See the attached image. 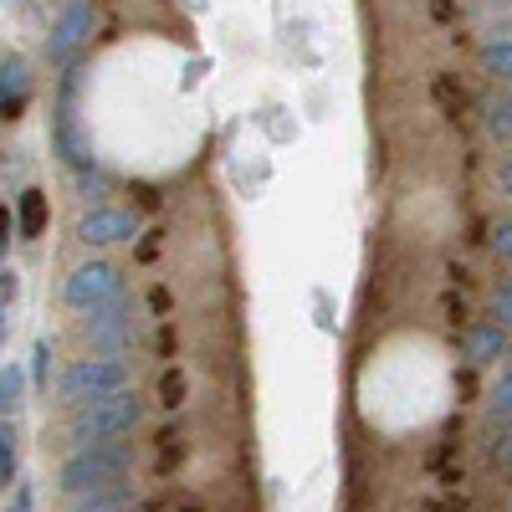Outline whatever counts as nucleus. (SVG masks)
Returning <instances> with one entry per match:
<instances>
[{
	"label": "nucleus",
	"instance_id": "obj_7",
	"mask_svg": "<svg viewBox=\"0 0 512 512\" xmlns=\"http://www.w3.org/2000/svg\"><path fill=\"white\" fill-rule=\"evenodd\" d=\"M82 333H88L98 349H108V354L128 349L134 344V303H128V297H113V303L93 308L88 318H82Z\"/></svg>",
	"mask_w": 512,
	"mask_h": 512
},
{
	"label": "nucleus",
	"instance_id": "obj_6",
	"mask_svg": "<svg viewBox=\"0 0 512 512\" xmlns=\"http://www.w3.org/2000/svg\"><path fill=\"white\" fill-rule=\"evenodd\" d=\"M93 26H98V11L88 0L62 6V16L52 21V36H47V62H77V52L93 41Z\"/></svg>",
	"mask_w": 512,
	"mask_h": 512
},
{
	"label": "nucleus",
	"instance_id": "obj_12",
	"mask_svg": "<svg viewBox=\"0 0 512 512\" xmlns=\"http://www.w3.org/2000/svg\"><path fill=\"white\" fill-rule=\"evenodd\" d=\"M67 512H134V487H103V492H88V497H72Z\"/></svg>",
	"mask_w": 512,
	"mask_h": 512
},
{
	"label": "nucleus",
	"instance_id": "obj_28",
	"mask_svg": "<svg viewBox=\"0 0 512 512\" xmlns=\"http://www.w3.org/2000/svg\"><path fill=\"white\" fill-rule=\"evenodd\" d=\"M502 425H512V410H507V415H502Z\"/></svg>",
	"mask_w": 512,
	"mask_h": 512
},
{
	"label": "nucleus",
	"instance_id": "obj_23",
	"mask_svg": "<svg viewBox=\"0 0 512 512\" xmlns=\"http://www.w3.org/2000/svg\"><path fill=\"white\" fill-rule=\"evenodd\" d=\"M16 292H21V277H16L11 267H0V308L16 303Z\"/></svg>",
	"mask_w": 512,
	"mask_h": 512
},
{
	"label": "nucleus",
	"instance_id": "obj_5",
	"mask_svg": "<svg viewBox=\"0 0 512 512\" xmlns=\"http://www.w3.org/2000/svg\"><path fill=\"white\" fill-rule=\"evenodd\" d=\"M62 297H67V308L93 313V308L113 303V297H123V272H118L113 262H98V256H93V262H82V267L67 277Z\"/></svg>",
	"mask_w": 512,
	"mask_h": 512
},
{
	"label": "nucleus",
	"instance_id": "obj_2",
	"mask_svg": "<svg viewBox=\"0 0 512 512\" xmlns=\"http://www.w3.org/2000/svg\"><path fill=\"white\" fill-rule=\"evenodd\" d=\"M144 420V400L134 390H118V395H103V400H88L67 415V436L77 446H103V441H118L128 436L134 425Z\"/></svg>",
	"mask_w": 512,
	"mask_h": 512
},
{
	"label": "nucleus",
	"instance_id": "obj_10",
	"mask_svg": "<svg viewBox=\"0 0 512 512\" xmlns=\"http://www.w3.org/2000/svg\"><path fill=\"white\" fill-rule=\"evenodd\" d=\"M507 349H512V338H507V328H497V323H477L472 333H466V359H477V364L507 359Z\"/></svg>",
	"mask_w": 512,
	"mask_h": 512
},
{
	"label": "nucleus",
	"instance_id": "obj_16",
	"mask_svg": "<svg viewBox=\"0 0 512 512\" xmlns=\"http://www.w3.org/2000/svg\"><path fill=\"white\" fill-rule=\"evenodd\" d=\"M16 420H0V487L16 482Z\"/></svg>",
	"mask_w": 512,
	"mask_h": 512
},
{
	"label": "nucleus",
	"instance_id": "obj_24",
	"mask_svg": "<svg viewBox=\"0 0 512 512\" xmlns=\"http://www.w3.org/2000/svg\"><path fill=\"white\" fill-rule=\"evenodd\" d=\"M11 231H16V221H11V205H0V251H6Z\"/></svg>",
	"mask_w": 512,
	"mask_h": 512
},
{
	"label": "nucleus",
	"instance_id": "obj_19",
	"mask_svg": "<svg viewBox=\"0 0 512 512\" xmlns=\"http://www.w3.org/2000/svg\"><path fill=\"white\" fill-rule=\"evenodd\" d=\"M487 313H492L497 328H512V282H502V287L487 297Z\"/></svg>",
	"mask_w": 512,
	"mask_h": 512
},
{
	"label": "nucleus",
	"instance_id": "obj_25",
	"mask_svg": "<svg viewBox=\"0 0 512 512\" xmlns=\"http://www.w3.org/2000/svg\"><path fill=\"white\" fill-rule=\"evenodd\" d=\"M6 512H31V487H16V497H11Z\"/></svg>",
	"mask_w": 512,
	"mask_h": 512
},
{
	"label": "nucleus",
	"instance_id": "obj_22",
	"mask_svg": "<svg viewBox=\"0 0 512 512\" xmlns=\"http://www.w3.org/2000/svg\"><path fill=\"white\" fill-rule=\"evenodd\" d=\"M492 251L502 256V262H512V221H502V226L492 231Z\"/></svg>",
	"mask_w": 512,
	"mask_h": 512
},
{
	"label": "nucleus",
	"instance_id": "obj_27",
	"mask_svg": "<svg viewBox=\"0 0 512 512\" xmlns=\"http://www.w3.org/2000/svg\"><path fill=\"white\" fill-rule=\"evenodd\" d=\"M6 333H11V318H6V308H0V344H6Z\"/></svg>",
	"mask_w": 512,
	"mask_h": 512
},
{
	"label": "nucleus",
	"instance_id": "obj_15",
	"mask_svg": "<svg viewBox=\"0 0 512 512\" xmlns=\"http://www.w3.org/2000/svg\"><path fill=\"white\" fill-rule=\"evenodd\" d=\"M487 128H492V139H502V144H512V93H502V98H487Z\"/></svg>",
	"mask_w": 512,
	"mask_h": 512
},
{
	"label": "nucleus",
	"instance_id": "obj_11",
	"mask_svg": "<svg viewBox=\"0 0 512 512\" xmlns=\"http://www.w3.org/2000/svg\"><path fill=\"white\" fill-rule=\"evenodd\" d=\"M41 231H47V195H41V190H21V200H16V236L36 241Z\"/></svg>",
	"mask_w": 512,
	"mask_h": 512
},
{
	"label": "nucleus",
	"instance_id": "obj_8",
	"mask_svg": "<svg viewBox=\"0 0 512 512\" xmlns=\"http://www.w3.org/2000/svg\"><path fill=\"white\" fill-rule=\"evenodd\" d=\"M139 236V216L134 210H113V205H98L77 221V241L82 246H118V241H134Z\"/></svg>",
	"mask_w": 512,
	"mask_h": 512
},
{
	"label": "nucleus",
	"instance_id": "obj_18",
	"mask_svg": "<svg viewBox=\"0 0 512 512\" xmlns=\"http://www.w3.org/2000/svg\"><path fill=\"white\" fill-rule=\"evenodd\" d=\"M72 180H77V195H82V200H93V195H103V190L113 185V175H108L103 164H93V169H77Z\"/></svg>",
	"mask_w": 512,
	"mask_h": 512
},
{
	"label": "nucleus",
	"instance_id": "obj_9",
	"mask_svg": "<svg viewBox=\"0 0 512 512\" xmlns=\"http://www.w3.org/2000/svg\"><path fill=\"white\" fill-rule=\"evenodd\" d=\"M31 103V67L26 57H6L0 62V118H21Z\"/></svg>",
	"mask_w": 512,
	"mask_h": 512
},
{
	"label": "nucleus",
	"instance_id": "obj_17",
	"mask_svg": "<svg viewBox=\"0 0 512 512\" xmlns=\"http://www.w3.org/2000/svg\"><path fill=\"white\" fill-rule=\"evenodd\" d=\"M31 390L36 395L52 390V344L47 338H36V349H31Z\"/></svg>",
	"mask_w": 512,
	"mask_h": 512
},
{
	"label": "nucleus",
	"instance_id": "obj_1",
	"mask_svg": "<svg viewBox=\"0 0 512 512\" xmlns=\"http://www.w3.org/2000/svg\"><path fill=\"white\" fill-rule=\"evenodd\" d=\"M128 466H134V451L123 441H103V446H77L62 466H57V487L67 497H88L103 487H123Z\"/></svg>",
	"mask_w": 512,
	"mask_h": 512
},
{
	"label": "nucleus",
	"instance_id": "obj_4",
	"mask_svg": "<svg viewBox=\"0 0 512 512\" xmlns=\"http://www.w3.org/2000/svg\"><path fill=\"white\" fill-rule=\"evenodd\" d=\"M77 88H82V67H67V82H62V98H57V113H52V149L62 154V164L72 169H93L98 154H93V139L77 118Z\"/></svg>",
	"mask_w": 512,
	"mask_h": 512
},
{
	"label": "nucleus",
	"instance_id": "obj_26",
	"mask_svg": "<svg viewBox=\"0 0 512 512\" xmlns=\"http://www.w3.org/2000/svg\"><path fill=\"white\" fill-rule=\"evenodd\" d=\"M497 185H502V195H512V159L497 164Z\"/></svg>",
	"mask_w": 512,
	"mask_h": 512
},
{
	"label": "nucleus",
	"instance_id": "obj_21",
	"mask_svg": "<svg viewBox=\"0 0 512 512\" xmlns=\"http://www.w3.org/2000/svg\"><path fill=\"white\" fill-rule=\"evenodd\" d=\"M492 461L497 466H512V425H502V436L492 441Z\"/></svg>",
	"mask_w": 512,
	"mask_h": 512
},
{
	"label": "nucleus",
	"instance_id": "obj_14",
	"mask_svg": "<svg viewBox=\"0 0 512 512\" xmlns=\"http://www.w3.org/2000/svg\"><path fill=\"white\" fill-rule=\"evenodd\" d=\"M477 67H482L492 82H512V36H492V41H482Z\"/></svg>",
	"mask_w": 512,
	"mask_h": 512
},
{
	"label": "nucleus",
	"instance_id": "obj_3",
	"mask_svg": "<svg viewBox=\"0 0 512 512\" xmlns=\"http://www.w3.org/2000/svg\"><path fill=\"white\" fill-rule=\"evenodd\" d=\"M134 374H128V364L118 354H103V359H72L57 379V400L62 405H88V400H103V395H118V390H134L128 384Z\"/></svg>",
	"mask_w": 512,
	"mask_h": 512
},
{
	"label": "nucleus",
	"instance_id": "obj_13",
	"mask_svg": "<svg viewBox=\"0 0 512 512\" xmlns=\"http://www.w3.org/2000/svg\"><path fill=\"white\" fill-rule=\"evenodd\" d=\"M26 369L21 364H0V420H16V410L26 405Z\"/></svg>",
	"mask_w": 512,
	"mask_h": 512
},
{
	"label": "nucleus",
	"instance_id": "obj_20",
	"mask_svg": "<svg viewBox=\"0 0 512 512\" xmlns=\"http://www.w3.org/2000/svg\"><path fill=\"white\" fill-rule=\"evenodd\" d=\"M507 410H512V369L492 384V410H487V415H492V420H502Z\"/></svg>",
	"mask_w": 512,
	"mask_h": 512
}]
</instances>
